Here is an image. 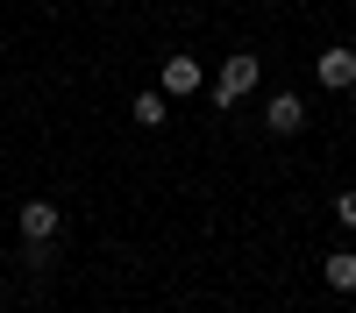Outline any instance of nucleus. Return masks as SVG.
<instances>
[{"label": "nucleus", "instance_id": "obj_1", "mask_svg": "<svg viewBox=\"0 0 356 313\" xmlns=\"http://www.w3.org/2000/svg\"><path fill=\"white\" fill-rule=\"evenodd\" d=\"M257 85H264V57H257V50H228L221 65H214V78H207V100L228 114V107H243Z\"/></svg>", "mask_w": 356, "mask_h": 313}, {"label": "nucleus", "instance_id": "obj_9", "mask_svg": "<svg viewBox=\"0 0 356 313\" xmlns=\"http://www.w3.org/2000/svg\"><path fill=\"white\" fill-rule=\"evenodd\" d=\"M342 100H349V114H356V85H349V93H342Z\"/></svg>", "mask_w": 356, "mask_h": 313}, {"label": "nucleus", "instance_id": "obj_2", "mask_svg": "<svg viewBox=\"0 0 356 313\" xmlns=\"http://www.w3.org/2000/svg\"><path fill=\"white\" fill-rule=\"evenodd\" d=\"M207 78H214V71H207L193 50H171L164 65H157V93L164 100H193V93H207Z\"/></svg>", "mask_w": 356, "mask_h": 313}, {"label": "nucleus", "instance_id": "obj_5", "mask_svg": "<svg viewBox=\"0 0 356 313\" xmlns=\"http://www.w3.org/2000/svg\"><path fill=\"white\" fill-rule=\"evenodd\" d=\"M314 78L328 85V93H349V85H356V50L349 43H328V50L314 57Z\"/></svg>", "mask_w": 356, "mask_h": 313}, {"label": "nucleus", "instance_id": "obj_3", "mask_svg": "<svg viewBox=\"0 0 356 313\" xmlns=\"http://www.w3.org/2000/svg\"><path fill=\"white\" fill-rule=\"evenodd\" d=\"M57 228H65L57 199H22V207H15V235H22V249H50Z\"/></svg>", "mask_w": 356, "mask_h": 313}, {"label": "nucleus", "instance_id": "obj_6", "mask_svg": "<svg viewBox=\"0 0 356 313\" xmlns=\"http://www.w3.org/2000/svg\"><path fill=\"white\" fill-rule=\"evenodd\" d=\"M164 114H171V100L157 93V85H150V93H136V100H129V121H136V128H164Z\"/></svg>", "mask_w": 356, "mask_h": 313}, {"label": "nucleus", "instance_id": "obj_10", "mask_svg": "<svg viewBox=\"0 0 356 313\" xmlns=\"http://www.w3.org/2000/svg\"><path fill=\"white\" fill-rule=\"evenodd\" d=\"M0 299H8V278H0Z\"/></svg>", "mask_w": 356, "mask_h": 313}, {"label": "nucleus", "instance_id": "obj_7", "mask_svg": "<svg viewBox=\"0 0 356 313\" xmlns=\"http://www.w3.org/2000/svg\"><path fill=\"white\" fill-rule=\"evenodd\" d=\"M321 278H328V292H356V249H328Z\"/></svg>", "mask_w": 356, "mask_h": 313}, {"label": "nucleus", "instance_id": "obj_8", "mask_svg": "<svg viewBox=\"0 0 356 313\" xmlns=\"http://www.w3.org/2000/svg\"><path fill=\"white\" fill-rule=\"evenodd\" d=\"M335 221L356 235V185H342V192H335Z\"/></svg>", "mask_w": 356, "mask_h": 313}, {"label": "nucleus", "instance_id": "obj_4", "mask_svg": "<svg viewBox=\"0 0 356 313\" xmlns=\"http://www.w3.org/2000/svg\"><path fill=\"white\" fill-rule=\"evenodd\" d=\"M264 128H271L278 142L307 135V100H300V93H271V100H264Z\"/></svg>", "mask_w": 356, "mask_h": 313}]
</instances>
